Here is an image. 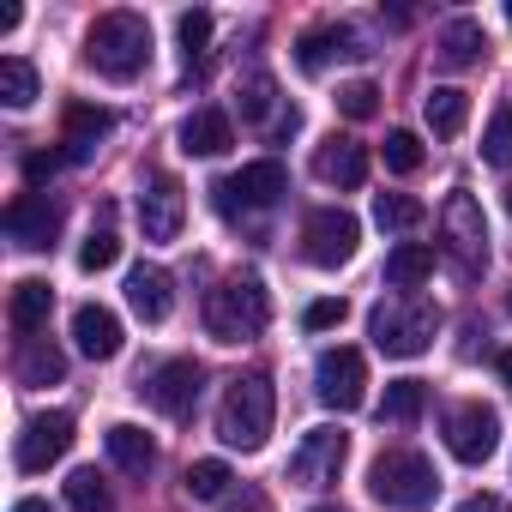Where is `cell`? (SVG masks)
<instances>
[{
    "label": "cell",
    "mask_w": 512,
    "mask_h": 512,
    "mask_svg": "<svg viewBox=\"0 0 512 512\" xmlns=\"http://www.w3.org/2000/svg\"><path fill=\"white\" fill-rule=\"evenodd\" d=\"M145 61H151V25L139 13H103L91 25V37H85V67L91 73L127 85V79L145 73Z\"/></svg>",
    "instance_id": "6da1fadb"
},
{
    "label": "cell",
    "mask_w": 512,
    "mask_h": 512,
    "mask_svg": "<svg viewBox=\"0 0 512 512\" xmlns=\"http://www.w3.org/2000/svg\"><path fill=\"white\" fill-rule=\"evenodd\" d=\"M368 494L386 506V512H422L434 506L440 494V476H434V458L416 452V446H392L368 464Z\"/></svg>",
    "instance_id": "7a4b0ae2"
},
{
    "label": "cell",
    "mask_w": 512,
    "mask_h": 512,
    "mask_svg": "<svg viewBox=\"0 0 512 512\" xmlns=\"http://www.w3.org/2000/svg\"><path fill=\"white\" fill-rule=\"evenodd\" d=\"M272 416H278L272 380L266 374H241V380H229V392L217 404V440L235 446V452H260L272 440Z\"/></svg>",
    "instance_id": "3957f363"
},
{
    "label": "cell",
    "mask_w": 512,
    "mask_h": 512,
    "mask_svg": "<svg viewBox=\"0 0 512 512\" xmlns=\"http://www.w3.org/2000/svg\"><path fill=\"white\" fill-rule=\"evenodd\" d=\"M266 320H272V296H266V284L253 278V272L223 278V284L205 296V332H211L217 344H247V338H260Z\"/></svg>",
    "instance_id": "277c9868"
},
{
    "label": "cell",
    "mask_w": 512,
    "mask_h": 512,
    "mask_svg": "<svg viewBox=\"0 0 512 512\" xmlns=\"http://www.w3.org/2000/svg\"><path fill=\"white\" fill-rule=\"evenodd\" d=\"M440 332V308L434 302H416V296H398V302H380L368 314V338L380 356H422Z\"/></svg>",
    "instance_id": "5b68a950"
},
{
    "label": "cell",
    "mask_w": 512,
    "mask_h": 512,
    "mask_svg": "<svg viewBox=\"0 0 512 512\" xmlns=\"http://www.w3.org/2000/svg\"><path fill=\"white\" fill-rule=\"evenodd\" d=\"M440 235H446V253H452V266L464 272V278H476L482 266H488V217H482V205H476V193H446V205H440Z\"/></svg>",
    "instance_id": "8992f818"
},
{
    "label": "cell",
    "mask_w": 512,
    "mask_h": 512,
    "mask_svg": "<svg viewBox=\"0 0 512 512\" xmlns=\"http://www.w3.org/2000/svg\"><path fill=\"white\" fill-rule=\"evenodd\" d=\"M356 241H362V223H356L344 205H320V211H308V223H302V253H308V266H320V272L350 266V260H356Z\"/></svg>",
    "instance_id": "52a82bcc"
},
{
    "label": "cell",
    "mask_w": 512,
    "mask_h": 512,
    "mask_svg": "<svg viewBox=\"0 0 512 512\" xmlns=\"http://www.w3.org/2000/svg\"><path fill=\"white\" fill-rule=\"evenodd\" d=\"M211 193H217V211L223 217H235V205L241 211H266V205H278L290 193V175H284L278 157H260V163H241L235 175H223Z\"/></svg>",
    "instance_id": "ba28073f"
},
{
    "label": "cell",
    "mask_w": 512,
    "mask_h": 512,
    "mask_svg": "<svg viewBox=\"0 0 512 512\" xmlns=\"http://www.w3.org/2000/svg\"><path fill=\"white\" fill-rule=\"evenodd\" d=\"M314 392H320V404L326 410H362L368 404V362H362V350H350V344H338V350H320V362H314Z\"/></svg>",
    "instance_id": "9c48e42d"
},
{
    "label": "cell",
    "mask_w": 512,
    "mask_h": 512,
    "mask_svg": "<svg viewBox=\"0 0 512 512\" xmlns=\"http://www.w3.org/2000/svg\"><path fill=\"white\" fill-rule=\"evenodd\" d=\"M344 458H350V434L344 428H308L296 458H290V482L320 494V488H332L344 476Z\"/></svg>",
    "instance_id": "30bf717a"
},
{
    "label": "cell",
    "mask_w": 512,
    "mask_h": 512,
    "mask_svg": "<svg viewBox=\"0 0 512 512\" xmlns=\"http://www.w3.org/2000/svg\"><path fill=\"white\" fill-rule=\"evenodd\" d=\"M440 428H446V452L458 464H488L500 446V416L488 404H452Z\"/></svg>",
    "instance_id": "8fae6325"
},
{
    "label": "cell",
    "mask_w": 512,
    "mask_h": 512,
    "mask_svg": "<svg viewBox=\"0 0 512 512\" xmlns=\"http://www.w3.org/2000/svg\"><path fill=\"white\" fill-rule=\"evenodd\" d=\"M181 223H187V193H181V181H175V175H151V181L139 187V229H145V241H175Z\"/></svg>",
    "instance_id": "7c38bea8"
},
{
    "label": "cell",
    "mask_w": 512,
    "mask_h": 512,
    "mask_svg": "<svg viewBox=\"0 0 512 512\" xmlns=\"http://www.w3.org/2000/svg\"><path fill=\"white\" fill-rule=\"evenodd\" d=\"M67 452H73V416L67 410H49V416H31L25 422V434H19V470L25 476L61 464Z\"/></svg>",
    "instance_id": "4fadbf2b"
},
{
    "label": "cell",
    "mask_w": 512,
    "mask_h": 512,
    "mask_svg": "<svg viewBox=\"0 0 512 512\" xmlns=\"http://www.w3.org/2000/svg\"><path fill=\"white\" fill-rule=\"evenodd\" d=\"M199 362H163V368H151L145 380H139V392H145V404L151 410H163V416H187L193 410V398H199Z\"/></svg>",
    "instance_id": "5bb4252c"
},
{
    "label": "cell",
    "mask_w": 512,
    "mask_h": 512,
    "mask_svg": "<svg viewBox=\"0 0 512 512\" xmlns=\"http://www.w3.org/2000/svg\"><path fill=\"white\" fill-rule=\"evenodd\" d=\"M7 235H13L19 247H31V253L55 247V235H61V205H55L49 193H19V199L7 205Z\"/></svg>",
    "instance_id": "9a60e30c"
},
{
    "label": "cell",
    "mask_w": 512,
    "mask_h": 512,
    "mask_svg": "<svg viewBox=\"0 0 512 512\" xmlns=\"http://www.w3.org/2000/svg\"><path fill=\"white\" fill-rule=\"evenodd\" d=\"M127 308L145 320V326H163L169 314H175V278L163 272V266H133L127 272Z\"/></svg>",
    "instance_id": "2e32d148"
},
{
    "label": "cell",
    "mask_w": 512,
    "mask_h": 512,
    "mask_svg": "<svg viewBox=\"0 0 512 512\" xmlns=\"http://www.w3.org/2000/svg\"><path fill=\"white\" fill-rule=\"evenodd\" d=\"M73 344H79V356H91V362H115V356H121V320H115L109 308L85 302V308L73 314Z\"/></svg>",
    "instance_id": "e0dca14e"
},
{
    "label": "cell",
    "mask_w": 512,
    "mask_h": 512,
    "mask_svg": "<svg viewBox=\"0 0 512 512\" xmlns=\"http://www.w3.org/2000/svg\"><path fill=\"white\" fill-rule=\"evenodd\" d=\"M109 127H115V115H109V109H97V103H73V109H67V127H61L67 163H91Z\"/></svg>",
    "instance_id": "ac0fdd59"
},
{
    "label": "cell",
    "mask_w": 512,
    "mask_h": 512,
    "mask_svg": "<svg viewBox=\"0 0 512 512\" xmlns=\"http://www.w3.org/2000/svg\"><path fill=\"white\" fill-rule=\"evenodd\" d=\"M314 175L326 181V187H362L368 181V151L356 145V139H326L320 151H314Z\"/></svg>",
    "instance_id": "d6986e66"
},
{
    "label": "cell",
    "mask_w": 512,
    "mask_h": 512,
    "mask_svg": "<svg viewBox=\"0 0 512 512\" xmlns=\"http://www.w3.org/2000/svg\"><path fill=\"white\" fill-rule=\"evenodd\" d=\"M332 55H368V49H362V37H356L350 25H314V31L296 43V67H302V73H326Z\"/></svg>",
    "instance_id": "ffe728a7"
},
{
    "label": "cell",
    "mask_w": 512,
    "mask_h": 512,
    "mask_svg": "<svg viewBox=\"0 0 512 512\" xmlns=\"http://www.w3.org/2000/svg\"><path fill=\"white\" fill-rule=\"evenodd\" d=\"M229 145H235V133H229V115L223 109H193L181 121V151L187 157H223Z\"/></svg>",
    "instance_id": "44dd1931"
},
{
    "label": "cell",
    "mask_w": 512,
    "mask_h": 512,
    "mask_svg": "<svg viewBox=\"0 0 512 512\" xmlns=\"http://www.w3.org/2000/svg\"><path fill=\"white\" fill-rule=\"evenodd\" d=\"M103 446H109V458H115L127 476H151V470H157V440H151L145 428H133V422H115V428L103 434Z\"/></svg>",
    "instance_id": "7402d4cb"
},
{
    "label": "cell",
    "mask_w": 512,
    "mask_h": 512,
    "mask_svg": "<svg viewBox=\"0 0 512 512\" xmlns=\"http://www.w3.org/2000/svg\"><path fill=\"white\" fill-rule=\"evenodd\" d=\"M434 278V247L428 241H398L386 253V284L392 290H422Z\"/></svg>",
    "instance_id": "603a6c76"
},
{
    "label": "cell",
    "mask_w": 512,
    "mask_h": 512,
    "mask_svg": "<svg viewBox=\"0 0 512 512\" xmlns=\"http://www.w3.org/2000/svg\"><path fill=\"white\" fill-rule=\"evenodd\" d=\"M49 308H55V290H49L43 278H25V284H13V302H7V314H13V332L37 338V332L49 326Z\"/></svg>",
    "instance_id": "cb8c5ba5"
},
{
    "label": "cell",
    "mask_w": 512,
    "mask_h": 512,
    "mask_svg": "<svg viewBox=\"0 0 512 512\" xmlns=\"http://www.w3.org/2000/svg\"><path fill=\"white\" fill-rule=\"evenodd\" d=\"M422 115H428V127H434L440 139H458L464 121H470V97H464L458 85H434L428 103H422Z\"/></svg>",
    "instance_id": "d4e9b609"
},
{
    "label": "cell",
    "mask_w": 512,
    "mask_h": 512,
    "mask_svg": "<svg viewBox=\"0 0 512 512\" xmlns=\"http://www.w3.org/2000/svg\"><path fill=\"white\" fill-rule=\"evenodd\" d=\"M61 374H67V356L49 338H25V350H19V386H55Z\"/></svg>",
    "instance_id": "484cf974"
},
{
    "label": "cell",
    "mask_w": 512,
    "mask_h": 512,
    "mask_svg": "<svg viewBox=\"0 0 512 512\" xmlns=\"http://www.w3.org/2000/svg\"><path fill=\"white\" fill-rule=\"evenodd\" d=\"M482 49H488V37H482L476 19H452V25L440 31V61H446V67H476Z\"/></svg>",
    "instance_id": "4316f807"
},
{
    "label": "cell",
    "mask_w": 512,
    "mask_h": 512,
    "mask_svg": "<svg viewBox=\"0 0 512 512\" xmlns=\"http://www.w3.org/2000/svg\"><path fill=\"white\" fill-rule=\"evenodd\" d=\"M37 97H43V85H37V67L25 55L0 61V103H7V109H31Z\"/></svg>",
    "instance_id": "83f0119b"
},
{
    "label": "cell",
    "mask_w": 512,
    "mask_h": 512,
    "mask_svg": "<svg viewBox=\"0 0 512 512\" xmlns=\"http://www.w3.org/2000/svg\"><path fill=\"white\" fill-rule=\"evenodd\" d=\"M422 404H428V386H422V380H386L380 422H392V428H410V422L422 416Z\"/></svg>",
    "instance_id": "f1b7e54d"
},
{
    "label": "cell",
    "mask_w": 512,
    "mask_h": 512,
    "mask_svg": "<svg viewBox=\"0 0 512 512\" xmlns=\"http://www.w3.org/2000/svg\"><path fill=\"white\" fill-rule=\"evenodd\" d=\"M235 103H241V121H266L278 109V79L272 73H247L235 85Z\"/></svg>",
    "instance_id": "f546056e"
},
{
    "label": "cell",
    "mask_w": 512,
    "mask_h": 512,
    "mask_svg": "<svg viewBox=\"0 0 512 512\" xmlns=\"http://www.w3.org/2000/svg\"><path fill=\"white\" fill-rule=\"evenodd\" d=\"M422 217H428L422 199H410V193H374V223H380V229L404 235V229H416Z\"/></svg>",
    "instance_id": "4dcf8cb0"
},
{
    "label": "cell",
    "mask_w": 512,
    "mask_h": 512,
    "mask_svg": "<svg viewBox=\"0 0 512 512\" xmlns=\"http://www.w3.org/2000/svg\"><path fill=\"white\" fill-rule=\"evenodd\" d=\"M67 506L73 512H115V494H109V482L97 470H73L67 476Z\"/></svg>",
    "instance_id": "1f68e13d"
},
{
    "label": "cell",
    "mask_w": 512,
    "mask_h": 512,
    "mask_svg": "<svg viewBox=\"0 0 512 512\" xmlns=\"http://www.w3.org/2000/svg\"><path fill=\"white\" fill-rule=\"evenodd\" d=\"M229 482H235V476H229L223 458H199V464L187 470V494H193V500H229Z\"/></svg>",
    "instance_id": "d6a6232c"
},
{
    "label": "cell",
    "mask_w": 512,
    "mask_h": 512,
    "mask_svg": "<svg viewBox=\"0 0 512 512\" xmlns=\"http://www.w3.org/2000/svg\"><path fill=\"white\" fill-rule=\"evenodd\" d=\"M121 260V235L115 229H91L85 247H79V272H109Z\"/></svg>",
    "instance_id": "836d02e7"
},
{
    "label": "cell",
    "mask_w": 512,
    "mask_h": 512,
    "mask_svg": "<svg viewBox=\"0 0 512 512\" xmlns=\"http://www.w3.org/2000/svg\"><path fill=\"white\" fill-rule=\"evenodd\" d=\"M175 37H181V55H187V67H199L205 61V43H211V13H181L175 19Z\"/></svg>",
    "instance_id": "e575fe53"
},
{
    "label": "cell",
    "mask_w": 512,
    "mask_h": 512,
    "mask_svg": "<svg viewBox=\"0 0 512 512\" xmlns=\"http://www.w3.org/2000/svg\"><path fill=\"white\" fill-rule=\"evenodd\" d=\"M338 115H350V121H374V115H380V85H368V79L338 85Z\"/></svg>",
    "instance_id": "d590c367"
},
{
    "label": "cell",
    "mask_w": 512,
    "mask_h": 512,
    "mask_svg": "<svg viewBox=\"0 0 512 512\" xmlns=\"http://www.w3.org/2000/svg\"><path fill=\"white\" fill-rule=\"evenodd\" d=\"M386 169H392V175H416V169H422V139L404 133V127L386 133Z\"/></svg>",
    "instance_id": "8d00e7d4"
},
{
    "label": "cell",
    "mask_w": 512,
    "mask_h": 512,
    "mask_svg": "<svg viewBox=\"0 0 512 512\" xmlns=\"http://www.w3.org/2000/svg\"><path fill=\"white\" fill-rule=\"evenodd\" d=\"M482 157H488L494 169H512V109L488 121V139H482Z\"/></svg>",
    "instance_id": "74e56055"
},
{
    "label": "cell",
    "mask_w": 512,
    "mask_h": 512,
    "mask_svg": "<svg viewBox=\"0 0 512 512\" xmlns=\"http://www.w3.org/2000/svg\"><path fill=\"white\" fill-rule=\"evenodd\" d=\"M344 296H320V302H308V314H302V326L308 332H332V326H344Z\"/></svg>",
    "instance_id": "f35d334b"
},
{
    "label": "cell",
    "mask_w": 512,
    "mask_h": 512,
    "mask_svg": "<svg viewBox=\"0 0 512 512\" xmlns=\"http://www.w3.org/2000/svg\"><path fill=\"white\" fill-rule=\"evenodd\" d=\"M61 163H67V151H37V157L25 163V175H31V181H49V175H55Z\"/></svg>",
    "instance_id": "ab89813d"
},
{
    "label": "cell",
    "mask_w": 512,
    "mask_h": 512,
    "mask_svg": "<svg viewBox=\"0 0 512 512\" xmlns=\"http://www.w3.org/2000/svg\"><path fill=\"white\" fill-rule=\"evenodd\" d=\"M452 512H512V506H506L500 494H470V500H458Z\"/></svg>",
    "instance_id": "60d3db41"
},
{
    "label": "cell",
    "mask_w": 512,
    "mask_h": 512,
    "mask_svg": "<svg viewBox=\"0 0 512 512\" xmlns=\"http://www.w3.org/2000/svg\"><path fill=\"white\" fill-rule=\"evenodd\" d=\"M223 512H266V500L247 488V494H229V500H223Z\"/></svg>",
    "instance_id": "b9f144b4"
},
{
    "label": "cell",
    "mask_w": 512,
    "mask_h": 512,
    "mask_svg": "<svg viewBox=\"0 0 512 512\" xmlns=\"http://www.w3.org/2000/svg\"><path fill=\"white\" fill-rule=\"evenodd\" d=\"M494 368H500V380H506V392H512V350H500V356H494Z\"/></svg>",
    "instance_id": "7bdbcfd3"
},
{
    "label": "cell",
    "mask_w": 512,
    "mask_h": 512,
    "mask_svg": "<svg viewBox=\"0 0 512 512\" xmlns=\"http://www.w3.org/2000/svg\"><path fill=\"white\" fill-rule=\"evenodd\" d=\"M13 512H55V506H49V500H37V494H25V500H19Z\"/></svg>",
    "instance_id": "ee69618b"
},
{
    "label": "cell",
    "mask_w": 512,
    "mask_h": 512,
    "mask_svg": "<svg viewBox=\"0 0 512 512\" xmlns=\"http://www.w3.org/2000/svg\"><path fill=\"white\" fill-rule=\"evenodd\" d=\"M314 512H344V506H314Z\"/></svg>",
    "instance_id": "f6af8a7d"
},
{
    "label": "cell",
    "mask_w": 512,
    "mask_h": 512,
    "mask_svg": "<svg viewBox=\"0 0 512 512\" xmlns=\"http://www.w3.org/2000/svg\"><path fill=\"white\" fill-rule=\"evenodd\" d=\"M506 217H512V187H506Z\"/></svg>",
    "instance_id": "bcb514c9"
},
{
    "label": "cell",
    "mask_w": 512,
    "mask_h": 512,
    "mask_svg": "<svg viewBox=\"0 0 512 512\" xmlns=\"http://www.w3.org/2000/svg\"><path fill=\"white\" fill-rule=\"evenodd\" d=\"M506 308H512V296H506Z\"/></svg>",
    "instance_id": "7dc6e473"
}]
</instances>
